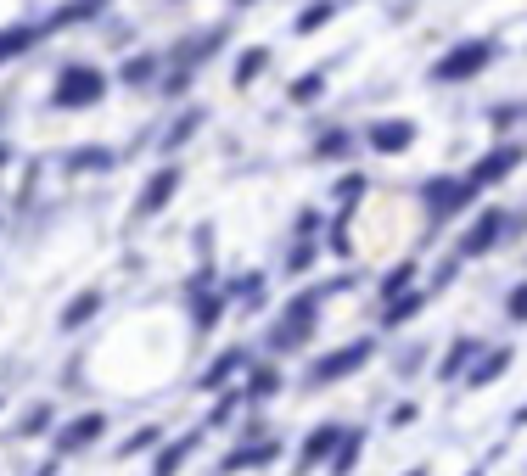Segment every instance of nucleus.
I'll list each match as a JSON object with an SVG mask.
<instances>
[{"mask_svg":"<svg viewBox=\"0 0 527 476\" xmlns=\"http://www.w3.org/2000/svg\"><path fill=\"white\" fill-rule=\"evenodd\" d=\"M399 476H432V465H410V471H399Z\"/></svg>","mask_w":527,"mask_h":476,"instance_id":"51","label":"nucleus"},{"mask_svg":"<svg viewBox=\"0 0 527 476\" xmlns=\"http://www.w3.org/2000/svg\"><path fill=\"white\" fill-rule=\"evenodd\" d=\"M522 236H527V208H511V219H505V247L522 241Z\"/></svg>","mask_w":527,"mask_h":476,"instance_id":"46","label":"nucleus"},{"mask_svg":"<svg viewBox=\"0 0 527 476\" xmlns=\"http://www.w3.org/2000/svg\"><path fill=\"white\" fill-rule=\"evenodd\" d=\"M527 118V101H494V107H488V124H494V135L505 140V129H516Z\"/></svg>","mask_w":527,"mask_h":476,"instance_id":"41","label":"nucleus"},{"mask_svg":"<svg viewBox=\"0 0 527 476\" xmlns=\"http://www.w3.org/2000/svg\"><path fill=\"white\" fill-rule=\"evenodd\" d=\"M242 409H247L242 387L219 392V398H214V409H208V420H202V432H230V426H236V415H242Z\"/></svg>","mask_w":527,"mask_h":476,"instance_id":"39","label":"nucleus"},{"mask_svg":"<svg viewBox=\"0 0 527 476\" xmlns=\"http://www.w3.org/2000/svg\"><path fill=\"white\" fill-rule=\"evenodd\" d=\"M488 348H494L488 336H477V331H455V336H449V348H443V359L432 364V381H443V387H460V381H466V370H471L477 359H483Z\"/></svg>","mask_w":527,"mask_h":476,"instance_id":"15","label":"nucleus"},{"mask_svg":"<svg viewBox=\"0 0 527 476\" xmlns=\"http://www.w3.org/2000/svg\"><path fill=\"white\" fill-rule=\"evenodd\" d=\"M0 409H6V392H0Z\"/></svg>","mask_w":527,"mask_h":476,"instance_id":"53","label":"nucleus"},{"mask_svg":"<svg viewBox=\"0 0 527 476\" xmlns=\"http://www.w3.org/2000/svg\"><path fill=\"white\" fill-rule=\"evenodd\" d=\"M107 426H113V415H107V409H79L73 420H62V426H57V437H51V454H57V460H73V454L96 448L101 437H107Z\"/></svg>","mask_w":527,"mask_h":476,"instance_id":"12","label":"nucleus"},{"mask_svg":"<svg viewBox=\"0 0 527 476\" xmlns=\"http://www.w3.org/2000/svg\"><path fill=\"white\" fill-rule=\"evenodd\" d=\"M101 308H107V292H101V286H85V292H73L68 303H62V314H57V331H62V336L85 331V325L96 320Z\"/></svg>","mask_w":527,"mask_h":476,"instance_id":"25","label":"nucleus"},{"mask_svg":"<svg viewBox=\"0 0 527 476\" xmlns=\"http://www.w3.org/2000/svg\"><path fill=\"white\" fill-rule=\"evenodd\" d=\"M320 314H326V303H320V292H314V286L286 292V303L270 314L264 353H270V359H292V353H303L314 342V331H320Z\"/></svg>","mask_w":527,"mask_h":476,"instance_id":"1","label":"nucleus"},{"mask_svg":"<svg viewBox=\"0 0 527 476\" xmlns=\"http://www.w3.org/2000/svg\"><path fill=\"white\" fill-rule=\"evenodd\" d=\"M427 303H432V292H427V286H415L410 297L387 303L382 314H376V336H393V331H404V325H415L421 314H427Z\"/></svg>","mask_w":527,"mask_h":476,"instance_id":"26","label":"nucleus"},{"mask_svg":"<svg viewBox=\"0 0 527 476\" xmlns=\"http://www.w3.org/2000/svg\"><path fill=\"white\" fill-rule=\"evenodd\" d=\"M415 202H421V213H427V236H421V252L438 241L443 224L466 219V213L483 208V191L466 180V174H427V180L415 185Z\"/></svg>","mask_w":527,"mask_h":476,"instance_id":"2","label":"nucleus"},{"mask_svg":"<svg viewBox=\"0 0 527 476\" xmlns=\"http://www.w3.org/2000/svg\"><path fill=\"white\" fill-rule=\"evenodd\" d=\"M96 17H107V6H101V0H73V6H51V12L40 17V28H45V34H62V28L96 23Z\"/></svg>","mask_w":527,"mask_h":476,"instance_id":"30","label":"nucleus"},{"mask_svg":"<svg viewBox=\"0 0 527 476\" xmlns=\"http://www.w3.org/2000/svg\"><path fill=\"white\" fill-rule=\"evenodd\" d=\"M359 135H365V152H376V157H404L415 140H421V124H415V118H404V112H382V118H371Z\"/></svg>","mask_w":527,"mask_h":476,"instance_id":"13","label":"nucleus"},{"mask_svg":"<svg viewBox=\"0 0 527 476\" xmlns=\"http://www.w3.org/2000/svg\"><path fill=\"white\" fill-rule=\"evenodd\" d=\"M286 392V370H281V359H258L253 370L242 376V398H247V409H264L270 398H281Z\"/></svg>","mask_w":527,"mask_h":476,"instance_id":"20","label":"nucleus"},{"mask_svg":"<svg viewBox=\"0 0 527 476\" xmlns=\"http://www.w3.org/2000/svg\"><path fill=\"white\" fill-rule=\"evenodd\" d=\"M107 73L96 68V62H62L57 68V84H51V107L57 112H90V107H101L107 101Z\"/></svg>","mask_w":527,"mask_h":476,"instance_id":"5","label":"nucleus"},{"mask_svg":"<svg viewBox=\"0 0 527 476\" xmlns=\"http://www.w3.org/2000/svg\"><path fill=\"white\" fill-rule=\"evenodd\" d=\"M326 84H331V62H320V68L298 73V79L286 84V107H314V101L326 96Z\"/></svg>","mask_w":527,"mask_h":476,"instance_id":"34","label":"nucleus"},{"mask_svg":"<svg viewBox=\"0 0 527 476\" xmlns=\"http://www.w3.org/2000/svg\"><path fill=\"white\" fill-rule=\"evenodd\" d=\"M365 196H371V174L365 168H342L337 180H331V208L337 213H359Z\"/></svg>","mask_w":527,"mask_h":476,"instance_id":"31","label":"nucleus"},{"mask_svg":"<svg viewBox=\"0 0 527 476\" xmlns=\"http://www.w3.org/2000/svg\"><path fill=\"white\" fill-rule=\"evenodd\" d=\"M382 353V336H354V342H337V348H326V353H314L309 364H303V387L309 392H320V387H337V381H348V376H359L365 364Z\"/></svg>","mask_w":527,"mask_h":476,"instance_id":"3","label":"nucleus"},{"mask_svg":"<svg viewBox=\"0 0 527 476\" xmlns=\"http://www.w3.org/2000/svg\"><path fill=\"white\" fill-rule=\"evenodd\" d=\"M163 443H169V432H163L157 420H146V426H135V432H129L124 443L113 448V454H118V460H135V454H157Z\"/></svg>","mask_w":527,"mask_h":476,"instance_id":"36","label":"nucleus"},{"mask_svg":"<svg viewBox=\"0 0 527 476\" xmlns=\"http://www.w3.org/2000/svg\"><path fill=\"white\" fill-rule=\"evenodd\" d=\"M163 73H169L163 51H129L124 62H118V84H124V90H157Z\"/></svg>","mask_w":527,"mask_h":476,"instance_id":"21","label":"nucleus"},{"mask_svg":"<svg viewBox=\"0 0 527 476\" xmlns=\"http://www.w3.org/2000/svg\"><path fill=\"white\" fill-rule=\"evenodd\" d=\"M202 129H208V107L202 101H180L174 118L163 124V135H157V163H180V152H186Z\"/></svg>","mask_w":527,"mask_h":476,"instance_id":"14","label":"nucleus"},{"mask_svg":"<svg viewBox=\"0 0 527 476\" xmlns=\"http://www.w3.org/2000/svg\"><path fill=\"white\" fill-rule=\"evenodd\" d=\"M460 269H466V264H460L455 252H449V258H443V264H438V269H432V275H427V292L438 297L443 286H455V280H460Z\"/></svg>","mask_w":527,"mask_h":476,"instance_id":"43","label":"nucleus"},{"mask_svg":"<svg viewBox=\"0 0 527 476\" xmlns=\"http://www.w3.org/2000/svg\"><path fill=\"white\" fill-rule=\"evenodd\" d=\"M219 269L214 264H197V275L186 280V314H191V331L197 336H208V331H219V320L230 314V303H225V292H219Z\"/></svg>","mask_w":527,"mask_h":476,"instance_id":"7","label":"nucleus"},{"mask_svg":"<svg viewBox=\"0 0 527 476\" xmlns=\"http://www.w3.org/2000/svg\"><path fill=\"white\" fill-rule=\"evenodd\" d=\"M359 146H365V135H359V129L326 124V129H314V140H309V163H337V168H348V163L359 157Z\"/></svg>","mask_w":527,"mask_h":476,"instance_id":"17","label":"nucleus"},{"mask_svg":"<svg viewBox=\"0 0 527 476\" xmlns=\"http://www.w3.org/2000/svg\"><path fill=\"white\" fill-rule=\"evenodd\" d=\"M522 163H527V146L516 135H505V140H494V146L466 168V180L477 185V191H499V185H511V174Z\"/></svg>","mask_w":527,"mask_h":476,"instance_id":"11","label":"nucleus"},{"mask_svg":"<svg viewBox=\"0 0 527 476\" xmlns=\"http://www.w3.org/2000/svg\"><path fill=\"white\" fill-rule=\"evenodd\" d=\"M219 292H225L230 308H242V314H264V303H270V275L264 269H236V275L219 280Z\"/></svg>","mask_w":527,"mask_h":476,"instance_id":"18","label":"nucleus"},{"mask_svg":"<svg viewBox=\"0 0 527 476\" xmlns=\"http://www.w3.org/2000/svg\"><path fill=\"white\" fill-rule=\"evenodd\" d=\"M258 364V353L247 348V342H230V348H219L214 359L202 364V376L191 381V392H208V398H219V392L242 387V376Z\"/></svg>","mask_w":527,"mask_h":476,"instance_id":"10","label":"nucleus"},{"mask_svg":"<svg viewBox=\"0 0 527 476\" xmlns=\"http://www.w3.org/2000/svg\"><path fill=\"white\" fill-rule=\"evenodd\" d=\"M505 320L527 325V280H511V292H505Z\"/></svg>","mask_w":527,"mask_h":476,"instance_id":"44","label":"nucleus"},{"mask_svg":"<svg viewBox=\"0 0 527 476\" xmlns=\"http://www.w3.org/2000/svg\"><path fill=\"white\" fill-rule=\"evenodd\" d=\"M286 454L281 437H264V443H230L225 460H219V476H242V471H264V465H275Z\"/></svg>","mask_w":527,"mask_h":476,"instance_id":"19","label":"nucleus"},{"mask_svg":"<svg viewBox=\"0 0 527 476\" xmlns=\"http://www.w3.org/2000/svg\"><path fill=\"white\" fill-rule=\"evenodd\" d=\"M12 163H17V146H12V140H0V174H6Z\"/></svg>","mask_w":527,"mask_h":476,"instance_id":"47","label":"nucleus"},{"mask_svg":"<svg viewBox=\"0 0 527 476\" xmlns=\"http://www.w3.org/2000/svg\"><path fill=\"white\" fill-rule=\"evenodd\" d=\"M225 45H230V23H208V28H191V34H180V40L163 51V62H169L174 73H202L219 51H225Z\"/></svg>","mask_w":527,"mask_h":476,"instance_id":"8","label":"nucleus"},{"mask_svg":"<svg viewBox=\"0 0 527 476\" xmlns=\"http://www.w3.org/2000/svg\"><path fill=\"white\" fill-rule=\"evenodd\" d=\"M40 40H45L40 23H6V28H0V68H6V62H17V56H29Z\"/></svg>","mask_w":527,"mask_h":476,"instance_id":"33","label":"nucleus"},{"mask_svg":"<svg viewBox=\"0 0 527 476\" xmlns=\"http://www.w3.org/2000/svg\"><path fill=\"white\" fill-rule=\"evenodd\" d=\"M337 17H342V6H337V0H314V6H303V12L292 17V34H298V40H309V34L331 28Z\"/></svg>","mask_w":527,"mask_h":476,"instance_id":"37","label":"nucleus"},{"mask_svg":"<svg viewBox=\"0 0 527 476\" xmlns=\"http://www.w3.org/2000/svg\"><path fill=\"white\" fill-rule=\"evenodd\" d=\"M342 437H348V420H314L309 432H303L298 454H292V476H314V471H331V460H337Z\"/></svg>","mask_w":527,"mask_h":476,"instance_id":"9","label":"nucleus"},{"mask_svg":"<svg viewBox=\"0 0 527 476\" xmlns=\"http://www.w3.org/2000/svg\"><path fill=\"white\" fill-rule=\"evenodd\" d=\"M320 258H326V247H320V241H309V236H286V247H281V275H286V280H298V275H309Z\"/></svg>","mask_w":527,"mask_h":476,"instance_id":"32","label":"nucleus"},{"mask_svg":"<svg viewBox=\"0 0 527 476\" xmlns=\"http://www.w3.org/2000/svg\"><path fill=\"white\" fill-rule=\"evenodd\" d=\"M415 286H421V258H399L393 269H382V275H376V308L410 297Z\"/></svg>","mask_w":527,"mask_h":476,"instance_id":"24","label":"nucleus"},{"mask_svg":"<svg viewBox=\"0 0 527 476\" xmlns=\"http://www.w3.org/2000/svg\"><path fill=\"white\" fill-rule=\"evenodd\" d=\"M471 476H488V465H471Z\"/></svg>","mask_w":527,"mask_h":476,"instance_id":"52","label":"nucleus"},{"mask_svg":"<svg viewBox=\"0 0 527 476\" xmlns=\"http://www.w3.org/2000/svg\"><path fill=\"white\" fill-rule=\"evenodd\" d=\"M494 62H499V40L494 34H466V40L443 45L438 62L427 68V79L432 84H471V79H483Z\"/></svg>","mask_w":527,"mask_h":476,"instance_id":"4","label":"nucleus"},{"mask_svg":"<svg viewBox=\"0 0 527 476\" xmlns=\"http://www.w3.org/2000/svg\"><path fill=\"white\" fill-rule=\"evenodd\" d=\"M427 364H432V348H427V336H410V342H399V348H393V376H399L404 387H410V381L421 376Z\"/></svg>","mask_w":527,"mask_h":476,"instance_id":"35","label":"nucleus"},{"mask_svg":"<svg viewBox=\"0 0 527 476\" xmlns=\"http://www.w3.org/2000/svg\"><path fill=\"white\" fill-rule=\"evenodd\" d=\"M320 247H326L331 258H342V264H348V258H354V213H331Z\"/></svg>","mask_w":527,"mask_h":476,"instance_id":"38","label":"nucleus"},{"mask_svg":"<svg viewBox=\"0 0 527 476\" xmlns=\"http://www.w3.org/2000/svg\"><path fill=\"white\" fill-rule=\"evenodd\" d=\"M270 45H242V51L230 56V84H236V90H253L258 79H264V73H270Z\"/></svg>","mask_w":527,"mask_h":476,"instance_id":"29","label":"nucleus"},{"mask_svg":"<svg viewBox=\"0 0 527 476\" xmlns=\"http://www.w3.org/2000/svg\"><path fill=\"white\" fill-rule=\"evenodd\" d=\"M180 185H186V163H157L152 174H146L141 196H135V219H157V213L180 196Z\"/></svg>","mask_w":527,"mask_h":476,"instance_id":"16","label":"nucleus"},{"mask_svg":"<svg viewBox=\"0 0 527 476\" xmlns=\"http://www.w3.org/2000/svg\"><path fill=\"white\" fill-rule=\"evenodd\" d=\"M113 168H118V152L101 146V140H85V146L62 152V174H113Z\"/></svg>","mask_w":527,"mask_h":476,"instance_id":"27","label":"nucleus"},{"mask_svg":"<svg viewBox=\"0 0 527 476\" xmlns=\"http://www.w3.org/2000/svg\"><path fill=\"white\" fill-rule=\"evenodd\" d=\"M57 471H62V460H57V454H51V460H45V465H40V471H34V476H57Z\"/></svg>","mask_w":527,"mask_h":476,"instance_id":"49","label":"nucleus"},{"mask_svg":"<svg viewBox=\"0 0 527 476\" xmlns=\"http://www.w3.org/2000/svg\"><path fill=\"white\" fill-rule=\"evenodd\" d=\"M359 286V269H337V275L314 280V292H320V303H331V297H348Z\"/></svg>","mask_w":527,"mask_h":476,"instance_id":"42","label":"nucleus"},{"mask_svg":"<svg viewBox=\"0 0 527 476\" xmlns=\"http://www.w3.org/2000/svg\"><path fill=\"white\" fill-rule=\"evenodd\" d=\"M202 437H208L202 426H191V432L169 437V443H163V448L152 454V471H146V476H180V471H186V460L202 448Z\"/></svg>","mask_w":527,"mask_h":476,"instance_id":"23","label":"nucleus"},{"mask_svg":"<svg viewBox=\"0 0 527 476\" xmlns=\"http://www.w3.org/2000/svg\"><path fill=\"white\" fill-rule=\"evenodd\" d=\"M415 420H421V404H415V398H404V404L387 409V426H393V432H410Z\"/></svg>","mask_w":527,"mask_h":476,"instance_id":"45","label":"nucleus"},{"mask_svg":"<svg viewBox=\"0 0 527 476\" xmlns=\"http://www.w3.org/2000/svg\"><path fill=\"white\" fill-rule=\"evenodd\" d=\"M505 219H511L505 202H483V208L471 213L466 230L455 236V258H460V264H483L488 252L505 247Z\"/></svg>","mask_w":527,"mask_h":476,"instance_id":"6","label":"nucleus"},{"mask_svg":"<svg viewBox=\"0 0 527 476\" xmlns=\"http://www.w3.org/2000/svg\"><path fill=\"white\" fill-rule=\"evenodd\" d=\"M505 420H511V432H522V426H527V398H522V404H516Z\"/></svg>","mask_w":527,"mask_h":476,"instance_id":"48","label":"nucleus"},{"mask_svg":"<svg viewBox=\"0 0 527 476\" xmlns=\"http://www.w3.org/2000/svg\"><path fill=\"white\" fill-rule=\"evenodd\" d=\"M365 443H371V432H365V426H348V437H342V448H337V460H331L326 476H354V471H359V454H365Z\"/></svg>","mask_w":527,"mask_h":476,"instance_id":"40","label":"nucleus"},{"mask_svg":"<svg viewBox=\"0 0 527 476\" xmlns=\"http://www.w3.org/2000/svg\"><path fill=\"white\" fill-rule=\"evenodd\" d=\"M511 364H516V342H494V348H488L483 359L466 370V381H460V387H466V392H488L499 376H505V370H511Z\"/></svg>","mask_w":527,"mask_h":476,"instance_id":"22","label":"nucleus"},{"mask_svg":"<svg viewBox=\"0 0 527 476\" xmlns=\"http://www.w3.org/2000/svg\"><path fill=\"white\" fill-rule=\"evenodd\" d=\"M57 404H51V398H40V404H29L23 409V415L12 420V437L17 443H34V437H57Z\"/></svg>","mask_w":527,"mask_h":476,"instance_id":"28","label":"nucleus"},{"mask_svg":"<svg viewBox=\"0 0 527 476\" xmlns=\"http://www.w3.org/2000/svg\"><path fill=\"white\" fill-rule=\"evenodd\" d=\"M6 118H12V101L0 96V129H6Z\"/></svg>","mask_w":527,"mask_h":476,"instance_id":"50","label":"nucleus"}]
</instances>
